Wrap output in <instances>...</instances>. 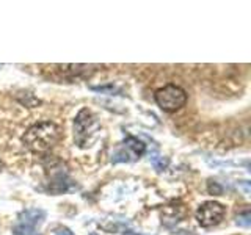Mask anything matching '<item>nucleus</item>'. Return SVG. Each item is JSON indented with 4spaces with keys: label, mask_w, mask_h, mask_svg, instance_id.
Returning a JSON list of instances; mask_svg holds the SVG:
<instances>
[{
    "label": "nucleus",
    "mask_w": 251,
    "mask_h": 235,
    "mask_svg": "<svg viewBox=\"0 0 251 235\" xmlns=\"http://www.w3.org/2000/svg\"><path fill=\"white\" fill-rule=\"evenodd\" d=\"M24 143L33 152H46L60 140V127L55 122L41 121L25 132Z\"/></svg>",
    "instance_id": "nucleus-1"
},
{
    "label": "nucleus",
    "mask_w": 251,
    "mask_h": 235,
    "mask_svg": "<svg viewBox=\"0 0 251 235\" xmlns=\"http://www.w3.org/2000/svg\"><path fill=\"white\" fill-rule=\"evenodd\" d=\"M155 102L165 112H176L182 108L187 102L185 91L176 85H167L163 88L157 90L155 93Z\"/></svg>",
    "instance_id": "nucleus-2"
},
{
    "label": "nucleus",
    "mask_w": 251,
    "mask_h": 235,
    "mask_svg": "<svg viewBox=\"0 0 251 235\" xmlns=\"http://www.w3.org/2000/svg\"><path fill=\"white\" fill-rule=\"evenodd\" d=\"M225 216V207L222 204L214 202V201H209V202H204L202 206L196 210V219L202 227H210V226H215L223 219Z\"/></svg>",
    "instance_id": "nucleus-3"
},
{
    "label": "nucleus",
    "mask_w": 251,
    "mask_h": 235,
    "mask_svg": "<svg viewBox=\"0 0 251 235\" xmlns=\"http://www.w3.org/2000/svg\"><path fill=\"white\" fill-rule=\"evenodd\" d=\"M44 219L43 210H27L21 213L19 224L14 227V235H38L36 226Z\"/></svg>",
    "instance_id": "nucleus-4"
},
{
    "label": "nucleus",
    "mask_w": 251,
    "mask_h": 235,
    "mask_svg": "<svg viewBox=\"0 0 251 235\" xmlns=\"http://www.w3.org/2000/svg\"><path fill=\"white\" fill-rule=\"evenodd\" d=\"M93 125H96V121H94L93 115L88 112V110H82L78 113L75 124H74V129H75V138H77V143L78 146H85L86 143V132H91Z\"/></svg>",
    "instance_id": "nucleus-5"
},
{
    "label": "nucleus",
    "mask_w": 251,
    "mask_h": 235,
    "mask_svg": "<svg viewBox=\"0 0 251 235\" xmlns=\"http://www.w3.org/2000/svg\"><path fill=\"white\" fill-rule=\"evenodd\" d=\"M145 152V144L141 143V141H138L137 138H127L124 143V147L121 149V151H118V154L115 155L113 162L118 163V162H130L129 157L132 155V160L138 159V157Z\"/></svg>",
    "instance_id": "nucleus-6"
},
{
    "label": "nucleus",
    "mask_w": 251,
    "mask_h": 235,
    "mask_svg": "<svg viewBox=\"0 0 251 235\" xmlns=\"http://www.w3.org/2000/svg\"><path fill=\"white\" fill-rule=\"evenodd\" d=\"M237 224L239 226H243V227H248L250 226V212H243L242 215L237 216Z\"/></svg>",
    "instance_id": "nucleus-7"
},
{
    "label": "nucleus",
    "mask_w": 251,
    "mask_h": 235,
    "mask_svg": "<svg viewBox=\"0 0 251 235\" xmlns=\"http://www.w3.org/2000/svg\"><path fill=\"white\" fill-rule=\"evenodd\" d=\"M55 235H73V232H71L69 229H66V227H63V229H58L57 232H55Z\"/></svg>",
    "instance_id": "nucleus-8"
},
{
    "label": "nucleus",
    "mask_w": 251,
    "mask_h": 235,
    "mask_svg": "<svg viewBox=\"0 0 251 235\" xmlns=\"http://www.w3.org/2000/svg\"><path fill=\"white\" fill-rule=\"evenodd\" d=\"M0 171H2V162H0Z\"/></svg>",
    "instance_id": "nucleus-9"
}]
</instances>
